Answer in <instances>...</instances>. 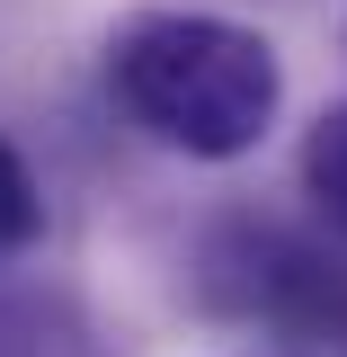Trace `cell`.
I'll list each match as a JSON object with an SVG mask.
<instances>
[{
    "mask_svg": "<svg viewBox=\"0 0 347 357\" xmlns=\"http://www.w3.org/2000/svg\"><path fill=\"white\" fill-rule=\"evenodd\" d=\"M107 89L152 143L187 161H241L276 116V45L232 18L143 9L107 36Z\"/></svg>",
    "mask_w": 347,
    "mask_h": 357,
    "instance_id": "cell-1",
    "label": "cell"
},
{
    "mask_svg": "<svg viewBox=\"0 0 347 357\" xmlns=\"http://www.w3.org/2000/svg\"><path fill=\"white\" fill-rule=\"evenodd\" d=\"M232 250L241 259H223V268H241V304L250 312L303 331V340L347 349V268L339 259H321V250L285 241V232H241Z\"/></svg>",
    "mask_w": 347,
    "mask_h": 357,
    "instance_id": "cell-2",
    "label": "cell"
},
{
    "mask_svg": "<svg viewBox=\"0 0 347 357\" xmlns=\"http://www.w3.org/2000/svg\"><path fill=\"white\" fill-rule=\"evenodd\" d=\"M303 178H312V197H321V215L347 232V107H330V116L312 126V143H303Z\"/></svg>",
    "mask_w": 347,
    "mask_h": 357,
    "instance_id": "cell-3",
    "label": "cell"
},
{
    "mask_svg": "<svg viewBox=\"0 0 347 357\" xmlns=\"http://www.w3.org/2000/svg\"><path fill=\"white\" fill-rule=\"evenodd\" d=\"M45 232V197H36V178H27V161L0 143V250H27Z\"/></svg>",
    "mask_w": 347,
    "mask_h": 357,
    "instance_id": "cell-4",
    "label": "cell"
}]
</instances>
